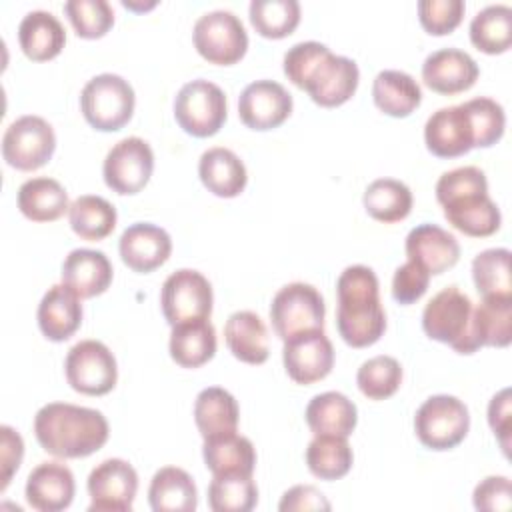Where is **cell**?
<instances>
[{"instance_id":"cell-36","label":"cell","mask_w":512,"mask_h":512,"mask_svg":"<svg viewBox=\"0 0 512 512\" xmlns=\"http://www.w3.org/2000/svg\"><path fill=\"white\" fill-rule=\"evenodd\" d=\"M362 202L374 220L392 224L404 220L410 214L412 192L404 182L396 178H378L368 184Z\"/></svg>"},{"instance_id":"cell-31","label":"cell","mask_w":512,"mask_h":512,"mask_svg":"<svg viewBox=\"0 0 512 512\" xmlns=\"http://www.w3.org/2000/svg\"><path fill=\"white\" fill-rule=\"evenodd\" d=\"M238 416L240 410L236 398L220 386H208L200 390V394L196 396L194 422L202 438H214L236 432Z\"/></svg>"},{"instance_id":"cell-2","label":"cell","mask_w":512,"mask_h":512,"mask_svg":"<svg viewBox=\"0 0 512 512\" xmlns=\"http://www.w3.org/2000/svg\"><path fill=\"white\" fill-rule=\"evenodd\" d=\"M34 434L38 444L56 458H84L106 444L110 428L100 410L50 402L36 412Z\"/></svg>"},{"instance_id":"cell-4","label":"cell","mask_w":512,"mask_h":512,"mask_svg":"<svg viewBox=\"0 0 512 512\" xmlns=\"http://www.w3.org/2000/svg\"><path fill=\"white\" fill-rule=\"evenodd\" d=\"M474 304L458 286L442 288L434 294L422 312L424 332L438 342L450 344L460 354L478 350L472 332Z\"/></svg>"},{"instance_id":"cell-41","label":"cell","mask_w":512,"mask_h":512,"mask_svg":"<svg viewBox=\"0 0 512 512\" xmlns=\"http://www.w3.org/2000/svg\"><path fill=\"white\" fill-rule=\"evenodd\" d=\"M472 278L482 298L512 296L510 278V250L488 248L472 260Z\"/></svg>"},{"instance_id":"cell-51","label":"cell","mask_w":512,"mask_h":512,"mask_svg":"<svg viewBox=\"0 0 512 512\" xmlns=\"http://www.w3.org/2000/svg\"><path fill=\"white\" fill-rule=\"evenodd\" d=\"M330 502L326 500V496L310 486V484H298L288 488L282 494V500L278 504L280 512H306V510H330Z\"/></svg>"},{"instance_id":"cell-23","label":"cell","mask_w":512,"mask_h":512,"mask_svg":"<svg viewBox=\"0 0 512 512\" xmlns=\"http://www.w3.org/2000/svg\"><path fill=\"white\" fill-rule=\"evenodd\" d=\"M112 264L102 250L76 248L62 262V284L80 298H94L108 290Z\"/></svg>"},{"instance_id":"cell-21","label":"cell","mask_w":512,"mask_h":512,"mask_svg":"<svg viewBox=\"0 0 512 512\" xmlns=\"http://www.w3.org/2000/svg\"><path fill=\"white\" fill-rule=\"evenodd\" d=\"M408 260L420 264L428 274H442L460 258V244L454 234L438 224H418L406 236Z\"/></svg>"},{"instance_id":"cell-25","label":"cell","mask_w":512,"mask_h":512,"mask_svg":"<svg viewBox=\"0 0 512 512\" xmlns=\"http://www.w3.org/2000/svg\"><path fill=\"white\" fill-rule=\"evenodd\" d=\"M18 42L30 60L46 62L62 52L66 30L52 12L32 10L18 24Z\"/></svg>"},{"instance_id":"cell-13","label":"cell","mask_w":512,"mask_h":512,"mask_svg":"<svg viewBox=\"0 0 512 512\" xmlns=\"http://www.w3.org/2000/svg\"><path fill=\"white\" fill-rule=\"evenodd\" d=\"M154 170V152L150 144L138 136H128L116 142L102 166L104 182L118 194L140 192Z\"/></svg>"},{"instance_id":"cell-10","label":"cell","mask_w":512,"mask_h":512,"mask_svg":"<svg viewBox=\"0 0 512 512\" xmlns=\"http://www.w3.org/2000/svg\"><path fill=\"white\" fill-rule=\"evenodd\" d=\"M212 286L208 278L192 268L172 272L160 290V306L170 326L206 320L212 314Z\"/></svg>"},{"instance_id":"cell-39","label":"cell","mask_w":512,"mask_h":512,"mask_svg":"<svg viewBox=\"0 0 512 512\" xmlns=\"http://www.w3.org/2000/svg\"><path fill=\"white\" fill-rule=\"evenodd\" d=\"M472 44L486 54H502L512 44V8L490 4L474 14L470 22Z\"/></svg>"},{"instance_id":"cell-1","label":"cell","mask_w":512,"mask_h":512,"mask_svg":"<svg viewBox=\"0 0 512 512\" xmlns=\"http://www.w3.org/2000/svg\"><path fill=\"white\" fill-rule=\"evenodd\" d=\"M284 74L324 108L348 102L360 80L358 64L352 58L332 54L326 44L316 40L298 42L286 50Z\"/></svg>"},{"instance_id":"cell-18","label":"cell","mask_w":512,"mask_h":512,"mask_svg":"<svg viewBox=\"0 0 512 512\" xmlns=\"http://www.w3.org/2000/svg\"><path fill=\"white\" fill-rule=\"evenodd\" d=\"M444 218L466 236L484 238L500 228L502 214L488 190H470L442 202Z\"/></svg>"},{"instance_id":"cell-49","label":"cell","mask_w":512,"mask_h":512,"mask_svg":"<svg viewBox=\"0 0 512 512\" xmlns=\"http://www.w3.org/2000/svg\"><path fill=\"white\" fill-rule=\"evenodd\" d=\"M474 508L484 512H508L512 506V484L506 476L484 478L472 494Z\"/></svg>"},{"instance_id":"cell-46","label":"cell","mask_w":512,"mask_h":512,"mask_svg":"<svg viewBox=\"0 0 512 512\" xmlns=\"http://www.w3.org/2000/svg\"><path fill=\"white\" fill-rule=\"evenodd\" d=\"M464 2L462 0H420L418 2V18L422 28L428 34L442 36L450 34L464 16Z\"/></svg>"},{"instance_id":"cell-8","label":"cell","mask_w":512,"mask_h":512,"mask_svg":"<svg viewBox=\"0 0 512 512\" xmlns=\"http://www.w3.org/2000/svg\"><path fill=\"white\" fill-rule=\"evenodd\" d=\"M192 40L204 60L220 66L238 62L248 50V32L242 20L230 10L202 14L194 22Z\"/></svg>"},{"instance_id":"cell-6","label":"cell","mask_w":512,"mask_h":512,"mask_svg":"<svg viewBox=\"0 0 512 512\" xmlns=\"http://www.w3.org/2000/svg\"><path fill=\"white\" fill-rule=\"evenodd\" d=\"M470 428L466 404L450 394L430 396L420 404L414 416L418 440L430 450H450L458 446Z\"/></svg>"},{"instance_id":"cell-3","label":"cell","mask_w":512,"mask_h":512,"mask_svg":"<svg viewBox=\"0 0 512 512\" xmlns=\"http://www.w3.org/2000/svg\"><path fill=\"white\" fill-rule=\"evenodd\" d=\"M378 278L372 268L352 264L336 282V328L352 348H364L380 340L386 330V312L378 294Z\"/></svg>"},{"instance_id":"cell-48","label":"cell","mask_w":512,"mask_h":512,"mask_svg":"<svg viewBox=\"0 0 512 512\" xmlns=\"http://www.w3.org/2000/svg\"><path fill=\"white\" fill-rule=\"evenodd\" d=\"M468 190H488L486 174L478 166H460L444 172L436 182V200L444 202L446 198Z\"/></svg>"},{"instance_id":"cell-44","label":"cell","mask_w":512,"mask_h":512,"mask_svg":"<svg viewBox=\"0 0 512 512\" xmlns=\"http://www.w3.org/2000/svg\"><path fill=\"white\" fill-rule=\"evenodd\" d=\"M64 12L80 38H100L114 24L112 6L106 0H68Z\"/></svg>"},{"instance_id":"cell-15","label":"cell","mask_w":512,"mask_h":512,"mask_svg":"<svg viewBox=\"0 0 512 512\" xmlns=\"http://www.w3.org/2000/svg\"><path fill=\"white\" fill-rule=\"evenodd\" d=\"M282 360L294 382L312 384L330 374L334 366V348L322 328L306 330L284 340Z\"/></svg>"},{"instance_id":"cell-30","label":"cell","mask_w":512,"mask_h":512,"mask_svg":"<svg viewBox=\"0 0 512 512\" xmlns=\"http://www.w3.org/2000/svg\"><path fill=\"white\" fill-rule=\"evenodd\" d=\"M202 456L206 468L214 474H248L256 466V450L246 436L236 432L204 438Z\"/></svg>"},{"instance_id":"cell-50","label":"cell","mask_w":512,"mask_h":512,"mask_svg":"<svg viewBox=\"0 0 512 512\" xmlns=\"http://www.w3.org/2000/svg\"><path fill=\"white\" fill-rule=\"evenodd\" d=\"M24 456V442L22 436L10 428V426H0V490H6V486L10 484L14 472L20 468Z\"/></svg>"},{"instance_id":"cell-35","label":"cell","mask_w":512,"mask_h":512,"mask_svg":"<svg viewBox=\"0 0 512 512\" xmlns=\"http://www.w3.org/2000/svg\"><path fill=\"white\" fill-rule=\"evenodd\" d=\"M472 332L480 346L504 348L512 340V296H488L472 312Z\"/></svg>"},{"instance_id":"cell-32","label":"cell","mask_w":512,"mask_h":512,"mask_svg":"<svg viewBox=\"0 0 512 512\" xmlns=\"http://www.w3.org/2000/svg\"><path fill=\"white\" fill-rule=\"evenodd\" d=\"M18 208L32 222H54L70 208L68 192L54 178H30L18 188Z\"/></svg>"},{"instance_id":"cell-22","label":"cell","mask_w":512,"mask_h":512,"mask_svg":"<svg viewBox=\"0 0 512 512\" xmlns=\"http://www.w3.org/2000/svg\"><path fill=\"white\" fill-rule=\"evenodd\" d=\"M24 492L34 510L60 512L74 500V474L62 462H40L28 474Z\"/></svg>"},{"instance_id":"cell-11","label":"cell","mask_w":512,"mask_h":512,"mask_svg":"<svg viewBox=\"0 0 512 512\" xmlns=\"http://www.w3.org/2000/svg\"><path fill=\"white\" fill-rule=\"evenodd\" d=\"M68 384L88 396L108 394L118 380V364L114 354L100 340L76 342L64 360Z\"/></svg>"},{"instance_id":"cell-19","label":"cell","mask_w":512,"mask_h":512,"mask_svg":"<svg viewBox=\"0 0 512 512\" xmlns=\"http://www.w3.org/2000/svg\"><path fill=\"white\" fill-rule=\"evenodd\" d=\"M118 250L122 262L128 268L146 274L168 260L172 252V240L164 228L150 222H136L122 232Z\"/></svg>"},{"instance_id":"cell-52","label":"cell","mask_w":512,"mask_h":512,"mask_svg":"<svg viewBox=\"0 0 512 512\" xmlns=\"http://www.w3.org/2000/svg\"><path fill=\"white\" fill-rule=\"evenodd\" d=\"M510 390L502 388L488 404V424L494 430V434L500 440V446L504 454L508 456V444H510Z\"/></svg>"},{"instance_id":"cell-42","label":"cell","mask_w":512,"mask_h":512,"mask_svg":"<svg viewBox=\"0 0 512 512\" xmlns=\"http://www.w3.org/2000/svg\"><path fill=\"white\" fill-rule=\"evenodd\" d=\"M250 22L264 38H284L300 22V4L296 0H252Z\"/></svg>"},{"instance_id":"cell-28","label":"cell","mask_w":512,"mask_h":512,"mask_svg":"<svg viewBox=\"0 0 512 512\" xmlns=\"http://www.w3.org/2000/svg\"><path fill=\"white\" fill-rule=\"evenodd\" d=\"M306 422L314 434L348 438L358 422L356 404L342 392L328 390L316 394L306 406Z\"/></svg>"},{"instance_id":"cell-47","label":"cell","mask_w":512,"mask_h":512,"mask_svg":"<svg viewBox=\"0 0 512 512\" xmlns=\"http://www.w3.org/2000/svg\"><path fill=\"white\" fill-rule=\"evenodd\" d=\"M428 282L430 274L420 264L408 260L392 276V296L400 304H412L426 294Z\"/></svg>"},{"instance_id":"cell-12","label":"cell","mask_w":512,"mask_h":512,"mask_svg":"<svg viewBox=\"0 0 512 512\" xmlns=\"http://www.w3.org/2000/svg\"><path fill=\"white\" fill-rule=\"evenodd\" d=\"M54 150V128L34 114H26L10 122L2 136V156L16 170H38L52 158Z\"/></svg>"},{"instance_id":"cell-34","label":"cell","mask_w":512,"mask_h":512,"mask_svg":"<svg viewBox=\"0 0 512 512\" xmlns=\"http://www.w3.org/2000/svg\"><path fill=\"white\" fill-rule=\"evenodd\" d=\"M216 354V330L206 320L172 326L170 356L182 368H198Z\"/></svg>"},{"instance_id":"cell-5","label":"cell","mask_w":512,"mask_h":512,"mask_svg":"<svg viewBox=\"0 0 512 512\" xmlns=\"http://www.w3.org/2000/svg\"><path fill=\"white\" fill-rule=\"evenodd\" d=\"M134 88L118 74L104 72L90 78L80 92V110L86 122L102 132L120 130L134 114Z\"/></svg>"},{"instance_id":"cell-38","label":"cell","mask_w":512,"mask_h":512,"mask_svg":"<svg viewBox=\"0 0 512 512\" xmlns=\"http://www.w3.org/2000/svg\"><path fill=\"white\" fill-rule=\"evenodd\" d=\"M352 448L344 436L314 434L306 448V466L320 480H338L352 468Z\"/></svg>"},{"instance_id":"cell-24","label":"cell","mask_w":512,"mask_h":512,"mask_svg":"<svg viewBox=\"0 0 512 512\" xmlns=\"http://www.w3.org/2000/svg\"><path fill=\"white\" fill-rule=\"evenodd\" d=\"M40 332L52 342L68 340L82 324V304L66 284H54L38 304Z\"/></svg>"},{"instance_id":"cell-43","label":"cell","mask_w":512,"mask_h":512,"mask_svg":"<svg viewBox=\"0 0 512 512\" xmlns=\"http://www.w3.org/2000/svg\"><path fill=\"white\" fill-rule=\"evenodd\" d=\"M360 392L370 400H384L392 396L402 384V366L396 358L380 354L362 362L356 374Z\"/></svg>"},{"instance_id":"cell-27","label":"cell","mask_w":512,"mask_h":512,"mask_svg":"<svg viewBox=\"0 0 512 512\" xmlns=\"http://www.w3.org/2000/svg\"><path fill=\"white\" fill-rule=\"evenodd\" d=\"M198 174L202 184L220 198L238 196L248 182L244 162L228 148H208L198 162Z\"/></svg>"},{"instance_id":"cell-7","label":"cell","mask_w":512,"mask_h":512,"mask_svg":"<svg viewBox=\"0 0 512 512\" xmlns=\"http://www.w3.org/2000/svg\"><path fill=\"white\" fill-rule=\"evenodd\" d=\"M224 90L204 78L186 82L174 98V118L192 136H214L226 122Z\"/></svg>"},{"instance_id":"cell-20","label":"cell","mask_w":512,"mask_h":512,"mask_svg":"<svg viewBox=\"0 0 512 512\" xmlns=\"http://www.w3.org/2000/svg\"><path fill=\"white\" fill-rule=\"evenodd\" d=\"M480 70L476 60L458 48H440L422 64L424 84L438 94H458L474 86Z\"/></svg>"},{"instance_id":"cell-29","label":"cell","mask_w":512,"mask_h":512,"mask_svg":"<svg viewBox=\"0 0 512 512\" xmlns=\"http://www.w3.org/2000/svg\"><path fill=\"white\" fill-rule=\"evenodd\" d=\"M148 502L154 512H194L198 506L194 478L176 466L160 468L152 476Z\"/></svg>"},{"instance_id":"cell-40","label":"cell","mask_w":512,"mask_h":512,"mask_svg":"<svg viewBox=\"0 0 512 512\" xmlns=\"http://www.w3.org/2000/svg\"><path fill=\"white\" fill-rule=\"evenodd\" d=\"M258 502V488L248 474H214L208 486V506L214 512H250Z\"/></svg>"},{"instance_id":"cell-37","label":"cell","mask_w":512,"mask_h":512,"mask_svg":"<svg viewBox=\"0 0 512 512\" xmlns=\"http://www.w3.org/2000/svg\"><path fill=\"white\" fill-rule=\"evenodd\" d=\"M68 220L74 234H78L82 240L96 242L114 230L118 214L106 198L84 194L70 204Z\"/></svg>"},{"instance_id":"cell-16","label":"cell","mask_w":512,"mask_h":512,"mask_svg":"<svg viewBox=\"0 0 512 512\" xmlns=\"http://www.w3.org/2000/svg\"><path fill=\"white\" fill-rule=\"evenodd\" d=\"M292 112V94L274 80L250 82L238 98V116L252 130L278 128Z\"/></svg>"},{"instance_id":"cell-26","label":"cell","mask_w":512,"mask_h":512,"mask_svg":"<svg viewBox=\"0 0 512 512\" xmlns=\"http://www.w3.org/2000/svg\"><path fill=\"white\" fill-rule=\"evenodd\" d=\"M224 340L234 358L246 364H262L268 360V328L252 310H238L228 316Z\"/></svg>"},{"instance_id":"cell-33","label":"cell","mask_w":512,"mask_h":512,"mask_svg":"<svg viewBox=\"0 0 512 512\" xmlns=\"http://www.w3.org/2000/svg\"><path fill=\"white\" fill-rule=\"evenodd\" d=\"M372 98L384 114L404 118L420 106L422 90L410 74L402 70H382L374 78Z\"/></svg>"},{"instance_id":"cell-45","label":"cell","mask_w":512,"mask_h":512,"mask_svg":"<svg viewBox=\"0 0 512 512\" xmlns=\"http://www.w3.org/2000/svg\"><path fill=\"white\" fill-rule=\"evenodd\" d=\"M464 108L474 128V148H488L502 138L506 114L496 100L478 96L464 102Z\"/></svg>"},{"instance_id":"cell-17","label":"cell","mask_w":512,"mask_h":512,"mask_svg":"<svg viewBox=\"0 0 512 512\" xmlns=\"http://www.w3.org/2000/svg\"><path fill=\"white\" fill-rule=\"evenodd\" d=\"M426 148L438 158H456L474 148V128L464 104L438 108L424 124Z\"/></svg>"},{"instance_id":"cell-14","label":"cell","mask_w":512,"mask_h":512,"mask_svg":"<svg viewBox=\"0 0 512 512\" xmlns=\"http://www.w3.org/2000/svg\"><path fill=\"white\" fill-rule=\"evenodd\" d=\"M138 492V474L122 458L100 462L88 476L90 512H130Z\"/></svg>"},{"instance_id":"cell-9","label":"cell","mask_w":512,"mask_h":512,"mask_svg":"<svg viewBox=\"0 0 512 512\" xmlns=\"http://www.w3.org/2000/svg\"><path fill=\"white\" fill-rule=\"evenodd\" d=\"M326 306L324 298L312 284L290 282L282 286L270 304V320L274 332L286 340L306 330L324 326Z\"/></svg>"}]
</instances>
